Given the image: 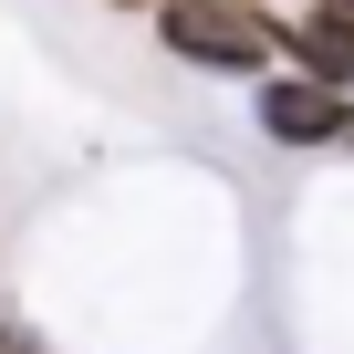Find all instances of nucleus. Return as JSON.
<instances>
[{
	"mask_svg": "<svg viewBox=\"0 0 354 354\" xmlns=\"http://www.w3.org/2000/svg\"><path fill=\"white\" fill-rule=\"evenodd\" d=\"M156 42H167V63H198V73H271L281 11H261V0H156Z\"/></svg>",
	"mask_w": 354,
	"mask_h": 354,
	"instance_id": "nucleus-1",
	"label": "nucleus"
},
{
	"mask_svg": "<svg viewBox=\"0 0 354 354\" xmlns=\"http://www.w3.org/2000/svg\"><path fill=\"white\" fill-rule=\"evenodd\" d=\"M250 115H261L271 146H344L354 136V94L344 84H313V73H261Z\"/></svg>",
	"mask_w": 354,
	"mask_h": 354,
	"instance_id": "nucleus-2",
	"label": "nucleus"
},
{
	"mask_svg": "<svg viewBox=\"0 0 354 354\" xmlns=\"http://www.w3.org/2000/svg\"><path fill=\"white\" fill-rule=\"evenodd\" d=\"M281 63L354 94V0H313L302 21H281Z\"/></svg>",
	"mask_w": 354,
	"mask_h": 354,
	"instance_id": "nucleus-3",
	"label": "nucleus"
},
{
	"mask_svg": "<svg viewBox=\"0 0 354 354\" xmlns=\"http://www.w3.org/2000/svg\"><path fill=\"white\" fill-rule=\"evenodd\" d=\"M0 354H53L42 333H21V323H0Z\"/></svg>",
	"mask_w": 354,
	"mask_h": 354,
	"instance_id": "nucleus-4",
	"label": "nucleus"
},
{
	"mask_svg": "<svg viewBox=\"0 0 354 354\" xmlns=\"http://www.w3.org/2000/svg\"><path fill=\"white\" fill-rule=\"evenodd\" d=\"M115 11H156V0H115Z\"/></svg>",
	"mask_w": 354,
	"mask_h": 354,
	"instance_id": "nucleus-5",
	"label": "nucleus"
},
{
	"mask_svg": "<svg viewBox=\"0 0 354 354\" xmlns=\"http://www.w3.org/2000/svg\"><path fill=\"white\" fill-rule=\"evenodd\" d=\"M344 146H354V136H344Z\"/></svg>",
	"mask_w": 354,
	"mask_h": 354,
	"instance_id": "nucleus-6",
	"label": "nucleus"
}]
</instances>
